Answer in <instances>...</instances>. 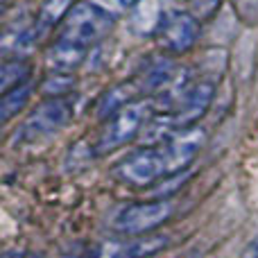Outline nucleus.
<instances>
[{"label": "nucleus", "mask_w": 258, "mask_h": 258, "mask_svg": "<svg viewBox=\"0 0 258 258\" xmlns=\"http://www.w3.org/2000/svg\"><path fill=\"white\" fill-rule=\"evenodd\" d=\"M204 138L206 134L197 127L183 129V132L165 138V143L161 141L152 147L129 154L127 159H122L116 165L113 174L122 183L136 188L154 186L161 179H170L177 172L186 170L197 156V152L202 150Z\"/></svg>", "instance_id": "f257e3e1"}, {"label": "nucleus", "mask_w": 258, "mask_h": 258, "mask_svg": "<svg viewBox=\"0 0 258 258\" xmlns=\"http://www.w3.org/2000/svg\"><path fill=\"white\" fill-rule=\"evenodd\" d=\"M111 30L113 14L107 7L95 3H80L73 5L68 16L61 21L57 41L77 45V48H89V45L102 41Z\"/></svg>", "instance_id": "f03ea898"}, {"label": "nucleus", "mask_w": 258, "mask_h": 258, "mask_svg": "<svg viewBox=\"0 0 258 258\" xmlns=\"http://www.w3.org/2000/svg\"><path fill=\"white\" fill-rule=\"evenodd\" d=\"M152 116V102L136 100V102L122 107L111 118H107L104 127L100 129L98 141H95V154H109V152L120 150L129 141L141 134V129L147 125Z\"/></svg>", "instance_id": "7ed1b4c3"}, {"label": "nucleus", "mask_w": 258, "mask_h": 258, "mask_svg": "<svg viewBox=\"0 0 258 258\" xmlns=\"http://www.w3.org/2000/svg\"><path fill=\"white\" fill-rule=\"evenodd\" d=\"M73 107L71 98H52L48 102L39 104L34 111L27 116V120L21 125V129L16 132V141L18 143H36L43 138L54 136L57 132H61L63 127L71 122L73 118Z\"/></svg>", "instance_id": "20e7f679"}, {"label": "nucleus", "mask_w": 258, "mask_h": 258, "mask_svg": "<svg viewBox=\"0 0 258 258\" xmlns=\"http://www.w3.org/2000/svg\"><path fill=\"white\" fill-rule=\"evenodd\" d=\"M215 95V86L211 82H197V84L188 86L179 100L174 102V107L170 109L163 116L161 125H163L165 134H179L183 129H190L209 111L211 102H213Z\"/></svg>", "instance_id": "39448f33"}, {"label": "nucleus", "mask_w": 258, "mask_h": 258, "mask_svg": "<svg viewBox=\"0 0 258 258\" xmlns=\"http://www.w3.org/2000/svg\"><path fill=\"white\" fill-rule=\"evenodd\" d=\"M174 206L170 200H152L132 204L122 209L113 220V229L127 238L150 236L154 229H159L163 222H168Z\"/></svg>", "instance_id": "423d86ee"}, {"label": "nucleus", "mask_w": 258, "mask_h": 258, "mask_svg": "<svg viewBox=\"0 0 258 258\" xmlns=\"http://www.w3.org/2000/svg\"><path fill=\"white\" fill-rule=\"evenodd\" d=\"M200 30L202 21L195 14L174 9V12L163 14L154 36L161 50H165L170 54H183L195 48L197 39H200Z\"/></svg>", "instance_id": "0eeeda50"}, {"label": "nucleus", "mask_w": 258, "mask_h": 258, "mask_svg": "<svg viewBox=\"0 0 258 258\" xmlns=\"http://www.w3.org/2000/svg\"><path fill=\"white\" fill-rule=\"evenodd\" d=\"M168 238L165 236H138L127 240H104L93 245L84 258H150L154 251L163 249Z\"/></svg>", "instance_id": "6e6552de"}, {"label": "nucleus", "mask_w": 258, "mask_h": 258, "mask_svg": "<svg viewBox=\"0 0 258 258\" xmlns=\"http://www.w3.org/2000/svg\"><path fill=\"white\" fill-rule=\"evenodd\" d=\"M73 9V0H45L41 5L39 14H36V21H34V34L39 39L41 34H45L48 30L52 27H59L61 21L68 16V12Z\"/></svg>", "instance_id": "1a4fd4ad"}, {"label": "nucleus", "mask_w": 258, "mask_h": 258, "mask_svg": "<svg viewBox=\"0 0 258 258\" xmlns=\"http://www.w3.org/2000/svg\"><path fill=\"white\" fill-rule=\"evenodd\" d=\"M86 57V48H77L71 43L54 41V45L48 50V66L54 68L57 73H71L77 68Z\"/></svg>", "instance_id": "9d476101"}, {"label": "nucleus", "mask_w": 258, "mask_h": 258, "mask_svg": "<svg viewBox=\"0 0 258 258\" xmlns=\"http://www.w3.org/2000/svg\"><path fill=\"white\" fill-rule=\"evenodd\" d=\"M30 95H32V89H30V84H27V82H25V84H21V86H16V89L7 91V93H3V102H0L3 120L5 122L12 120V118L27 104Z\"/></svg>", "instance_id": "9b49d317"}, {"label": "nucleus", "mask_w": 258, "mask_h": 258, "mask_svg": "<svg viewBox=\"0 0 258 258\" xmlns=\"http://www.w3.org/2000/svg\"><path fill=\"white\" fill-rule=\"evenodd\" d=\"M30 77V66L25 61H5L3 63V75H0V84H3V93L16 89V86L25 84Z\"/></svg>", "instance_id": "f8f14e48"}, {"label": "nucleus", "mask_w": 258, "mask_h": 258, "mask_svg": "<svg viewBox=\"0 0 258 258\" xmlns=\"http://www.w3.org/2000/svg\"><path fill=\"white\" fill-rule=\"evenodd\" d=\"M220 3H222V0H190V12L195 14L200 21H204V18H211L218 12Z\"/></svg>", "instance_id": "ddd939ff"}, {"label": "nucleus", "mask_w": 258, "mask_h": 258, "mask_svg": "<svg viewBox=\"0 0 258 258\" xmlns=\"http://www.w3.org/2000/svg\"><path fill=\"white\" fill-rule=\"evenodd\" d=\"M107 7H116V9H129L134 5H138L141 0H102Z\"/></svg>", "instance_id": "4468645a"}, {"label": "nucleus", "mask_w": 258, "mask_h": 258, "mask_svg": "<svg viewBox=\"0 0 258 258\" xmlns=\"http://www.w3.org/2000/svg\"><path fill=\"white\" fill-rule=\"evenodd\" d=\"M5 258H39L32 254H23V251H14V254H5Z\"/></svg>", "instance_id": "2eb2a0df"}, {"label": "nucleus", "mask_w": 258, "mask_h": 258, "mask_svg": "<svg viewBox=\"0 0 258 258\" xmlns=\"http://www.w3.org/2000/svg\"><path fill=\"white\" fill-rule=\"evenodd\" d=\"M251 254H254L256 258H258V236L251 240Z\"/></svg>", "instance_id": "dca6fc26"}, {"label": "nucleus", "mask_w": 258, "mask_h": 258, "mask_svg": "<svg viewBox=\"0 0 258 258\" xmlns=\"http://www.w3.org/2000/svg\"><path fill=\"white\" fill-rule=\"evenodd\" d=\"M150 258H154V256H150Z\"/></svg>", "instance_id": "f3484780"}]
</instances>
